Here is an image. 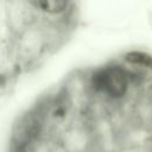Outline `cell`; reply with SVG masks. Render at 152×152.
<instances>
[{
	"label": "cell",
	"mask_w": 152,
	"mask_h": 152,
	"mask_svg": "<svg viewBox=\"0 0 152 152\" xmlns=\"http://www.w3.org/2000/svg\"><path fill=\"white\" fill-rule=\"evenodd\" d=\"M95 89L112 96H122L128 88V77L124 69L119 66H109L97 71L93 76Z\"/></svg>",
	"instance_id": "1"
},
{
	"label": "cell",
	"mask_w": 152,
	"mask_h": 152,
	"mask_svg": "<svg viewBox=\"0 0 152 152\" xmlns=\"http://www.w3.org/2000/svg\"><path fill=\"white\" fill-rule=\"evenodd\" d=\"M34 8L48 13V14H59L65 12L68 7V2L65 1H57V0H44V1H32L30 2Z\"/></svg>",
	"instance_id": "2"
},
{
	"label": "cell",
	"mask_w": 152,
	"mask_h": 152,
	"mask_svg": "<svg viewBox=\"0 0 152 152\" xmlns=\"http://www.w3.org/2000/svg\"><path fill=\"white\" fill-rule=\"evenodd\" d=\"M126 61L131 64L140 65L144 68L152 69V55L144 51H131L125 56Z\"/></svg>",
	"instance_id": "3"
}]
</instances>
